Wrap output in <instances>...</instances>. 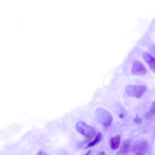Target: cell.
Returning <instances> with one entry per match:
<instances>
[{"mask_svg":"<svg viewBox=\"0 0 155 155\" xmlns=\"http://www.w3.org/2000/svg\"><path fill=\"white\" fill-rule=\"evenodd\" d=\"M76 128L77 131L86 137L88 141L91 140L96 133L94 127L82 121L78 122L76 124Z\"/></svg>","mask_w":155,"mask_h":155,"instance_id":"6da1fadb","label":"cell"},{"mask_svg":"<svg viewBox=\"0 0 155 155\" xmlns=\"http://www.w3.org/2000/svg\"><path fill=\"white\" fill-rule=\"evenodd\" d=\"M146 90L145 86L142 85H128L125 88V91L129 96L140 98Z\"/></svg>","mask_w":155,"mask_h":155,"instance_id":"7a4b0ae2","label":"cell"},{"mask_svg":"<svg viewBox=\"0 0 155 155\" xmlns=\"http://www.w3.org/2000/svg\"><path fill=\"white\" fill-rule=\"evenodd\" d=\"M96 113L103 125L106 127H109L111 125L113 121V117L107 111L103 108H99L97 110Z\"/></svg>","mask_w":155,"mask_h":155,"instance_id":"3957f363","label":"cell"},{"mask_svg":"<svg viewBox=\"0 0 155 155\" xmlns=\"http://www.w3.org/2000/svg\"><path fill=\"white\" fill-rule=\"evenodd\" d=\"M149 145L147 141L144 139L136 141L132 145V151L135 154L143 155L147 151Z\"/></svg>","mask_w":155,"mask_h":155,"instance_id":"277c9868","label":"cell"},{"mask_svg":"<svg viewBox=\"0 0 155 155\" xmlns=\"http://www.w3.org/2000/svg\"><path fill=\"white\" fill-rule=\"evenodd\" d=\"M147 72L146 68L141 62L137 60L134 61L131 69V72L133 74L143 75L146 74Z\"/></svg>","mask_w":155,"mask_h":155,"instance_id":"5b68a950","label":"cell"},{"mask_svg":"<svg viewBox=\"0 0 155 155\" xmlns=\"http://www.w3.org/2000/svg\"><path fill=\"white\" fill-rule=\"evenodd\" d=\"M143 57L151 70L155 74V58L147 52H144L143 53Z\"/></svg>","mask_w":155,"mask_h":155,"instance_id":"8992f818","label":"cell"},{"mask_svg":"<svg viewBox=\"0 0 155 155\" xmlns=\"http://www.w3.org/2000/svg\"><path fill=\"white\" fill-rule=\"evenodd\" d=\"M130 147V142L129 140L124 141L122 143L118 152V153L124 155L127 153L129 150Z\"/></svg>","mask_w":155,"mask_h":155,"instance_id":"52a82bcc","label":"cell"},{"mask_svg":"<svg viewBox=\"0 0 155 155\" xmlns=\"http://www.w3.org/2000/svg\"><path fill=\"white\" fill-rule=\"evenodd\" d=\"M120 135H117L111 138L110 147L112 150H116L119 147L120 142Z\"/></svg>","mask_w":155,"mask_h":155,"instance_id":"ba28073f","label":"cell"},{"mask_svg":"<svg viewBox=\"0 0 155 155\" xmlns=\"http://www.w3.org/2000/svg\"><path fill=\"white\" fill-rule=\"evenodd\" d=\"M102 135L100 132H99L96 135L94 140L87 144L85 149L92 147L98 143L102 140Z\"/></svg>","mask_w":155,"mask_h":155,"instance_id":"9c48e42d","label":"cell"},{"mask_svg":"<svg viewBox=\"0 0 155 155\" xmlns=\"http://www.w3.org/2000/svg\"><path fill=\"white\" fill-rule=\"evenodd\" d=\"M155 115V101L153 102L148 111L145 114V118L147 119H150Z\"/></svg>","mask_w":155,"mask_h":155,"instance_id":"30bf717a","label":"cell"},{"mask_svg":"<svg viewBox=\"0 0 155 155\" xmlns=\"http://www.w3.org/2000/svg\"><path fill=\"white\" fill-rule=\"evenodd\" d=\"M134 122L137 124L140 125L142 123V120L137 115H136V117L133 119Z\"/></svg>","mask_w":155,"mask_h":155,"instance_id":"8fae6325","label":"cell"},{"mask_svg":"<svg viewBox=\"0 0 155 155\" xmlns=\"http://www.w3.org/2000/svg\"><path fill=\"white\" fill-rule=\"evenodd\" d=\"M38 155H48L47 153L43 151H40L38 152Z\"/></svg>","mask_w":155,"mask_h":155,"instance_id":"7c38bea8","label":"cell"},{"mask_svg":"<svg viewBox=\"0 0 155 155\" xmlns=\"http://www.w3.org/2000/svg\"><path fill=\"white\" fill-rule=\"evenodd\" d=\"M152 51L155 55V46H153L151 48Z\"/></svg>","mask_w":155,"mask_h":155,"instance_id":"4fadbf2b","label":"cell"},{"mask_svg":"<svg viewBox=\"0 0 155 155\" xmlns=\"http://www.w3.org/2000/svg\"><path fill=\"white\" fill-rule=\"evenodd\" d=\"M98 155H105V153L104 151H102L98 153Z\"/></svg>","mask_w":155,"mask_h":155,"instance_id":"5bb4252c","label":"cell"},{"mask_svg":"<svg viewBox=\"0 0 155 155\" xmlns=\"http://www.w3.org/2000/svg\"><path fill=\"white\" fill-rule=\"evenodd\" d=\"M91 150H90L84 155H90L91 153Z\"/></svg>","mask_w":155,"mask_h":155,"instance_id":"9a60e30c","label":"cell"},{"mask_svg":"<svg viewBox=\"0 0 155 155\" xmlns=\"http://www.w3.org/2000/svg\"><path fill=\"white\" fill-rule=\"evenodd\" d=\"M120 117L121 118H122L124 117V115L122 114H121L120 115Z\"/></svg>","mask_w":155,"mask_h":155,"instance_id":"2e32d148","label":"cell"},{"mask_svg":"<svg viewBox=\"0 0 155 155\" xmlns=\"http://www.w3.org/2000/svg\"><path fill=\"white\" fill-rule=\"evenodd\" d=\"M135 155H143L140 154H135Z\"/></svg>","mask_w":155,"mask_h":155,"instance_id":"e0dca14e","label":"cell"}]
</instances>
